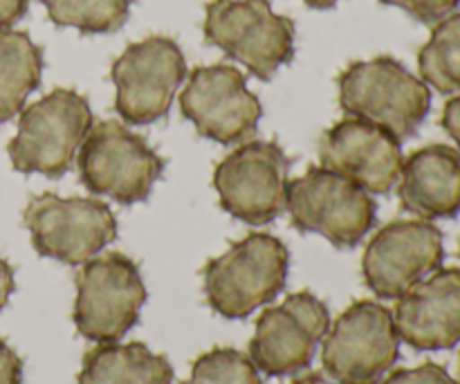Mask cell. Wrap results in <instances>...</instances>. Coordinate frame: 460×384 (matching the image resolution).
Returning a JSON list of instances; mask_svg holds the SVG:
<instances>
[{
	"label": "cell",
	"mask_w": 460,
	"mask_h": 384,
	"mask_svg": "<svg viewBox=\"0 0 460 384\" xmlns=\"http://www.w3.org/2000/svg\"><path fill=\"white\" fill-rule=\"evenodd\" d=\"M398 358L394 313L377 301L349 306L323 337V369L340 384H380Z\"/></svg>",
	"instance_id": "obj_8"
},
{
	"label": "cell",
	"mask_w": 460,
	"mask_h": 384,
	"mask_svg": "<svg viewBox=\"0 0 460 384\" xmlns=\"http://www.w3.org/2000/svg\"><path fill=\"white\" fill-rule=\"evenodd\" d=\"M93 129V111L75 90L57 88L21 111L16 138L9 142V160L21 174L61 178L75 162Z\"/></svg>",
	"instance_id": "obj_3"
},
{
	"label": "cell",
	"mask_w": 460,
	"mask_h": 384,
	"mask_svg": "<svg viewBox=\"0 0 460 384\" xmlns=\"http://www.w3.org/2000/svg\"><path fill=\"white\" fill-rule=\"evenodd\" d=\"M382 384H460L447 373V369L436 362H425L416 369H398L385 378Z\"/></svg>",
	"instance_id": "obj_24"
},
{
	"label": "cell",
	"mask_w": 460,
	"mask_h": 384,
	"mask_svg": "<svg viewBox=\"0 0 460 384\" xmlns=\"http://www.w3.org/2000/svg\"><path fill=\"white\" fill-rule=\"evenodd\" d=\"M304 3L314 9H331L332 4H337V0H304Z\"/></svg>",
	"instance_id": "obj_30"
},
{
	"label": "cell",
	"mask_w": 460,
	"mask_h": 384,
	"mask_svg": "<svg viewBox=\"0 0 460 384\" xmlns=\"http://www.w3.org/2000/svg\"><path fill=\"white\" fill-rule=\"evenodd\" d=\"M180 384H263V380L250 355L218 346L200 355L193 362L187 380Z\"/></svg>",
	"instance_id": "obj_22"
},
{
	"label": "cell",
	"mask_w": 460,
	"mask_h": 384,
	"mask_svg": "<svg viewBox=\"0 0 460 384\" xmlns=\"http://www.w3.org/2000/svg\"><path fill=\"white\" fill-rule=\"evenodd\" d=\"M58 27H75L84 34H108L119 30L133 0H40Z\"/></svg>",
	"instance_id": "obj_21"
},
{
	"label": "cell",
	"mask_w": 460,
	"mask_h": 384,
	"mask_svg": "<svg viewBox=\"0 0 460 384\" xmlns=\"http://www.w3.org/2000/svg\"><path fill=\"white\" fill-rule=\"evenodd\" d=\"M22 223L40 256L67 265H84L117 237L115 214L97 198L40 193L27 202Z\"/></svg>",
	"instance_id": "obj_9"
},
{
	"label": "cell",
	"mask_w": 460,
	"mask_h": 384,
	"mask_svg": "<svg viewBox=\"0 0 460 384\" xmlns=\"http://www.w3.org/2000/svg\"><path fill=\"white\" fill-rule=\"evenodd\" d=\"M205 39L259 79H272L274 72L295 57V22L274 13L268 0L209 3Z\"/></svg>",
	"instance_id": "obj_6"
},
{
	"label": "cell",
	"mask_w": 460,
	"mask_h": 384,
	"mask_svg": "<svg viewBox=\"0 0 460 384\" xmlns=\"http://www.w3.org/2000/svg\"><path fill=\"white\" fill-rule=\"evenodd\" d=\"M443 232L429 220H394L368 241L362 274L373 295L400 299L443 265Z\"/></svg>",
	"instance_id": "obj_13"
},
{
	"label": "cell",
	"mask_w": 460,
	"mask_h": 384,
	"mask_svg": "<svg viewBox=\"0 0 460 384\" xmlns=\"http://www.w3.org/2000/svg\"><path fill=\"white\" fill-rule=\"evenodd\" d=\"M340 106L349 117L389 130L400 142L420 129L431 108V90L391 57L355 61L340 76Z\"/></svg>",
	"instance_id": "obj_1"
},
{
	"label": "cell",
	"mask_w": 460,
	"mask_h": 384,
	"mask_svg": "<svg viewBox=\"0 0 460 384\" xmlns=\"http://www.w3.org/2000/svg\"><path fill=\"white\" fill-rule=\"evenodd\" d=\"M30 0H0V30H9L27 12Z\"/></svg>",
	"instance_id": "obj_27"
},
{
	"label": "cell",
	"mask_w": 460,
	"mask_h": 384,
	"mask_svg": "<svg viewBox=\"0 0 460 384\" xmlns=\"http://www.w3.org/2000/svg\"><path fill=\"white\" fill-rule=\"evenodd\" d=\"M286 207L299 232L319 234L340 250L362 243L377 214L367 189L323 166H310L288 183Z\"/></svg>",
	"instance_id": "obj_4"
},
{
	"label": "cell",
	"mask_w": 460,
	"mask_h": 384,
	"mask_svg": "<svg viewBox=\"0 0 460 384\" xmlns=\"http://www.w3.org/2000/svg\"><path fill=\"white\" fill-rule=\"evenodd\" d=\"M76 166L88 192L135 205L151 196L164 160L121 121L106 120L88 130L76 153Z\"/></svg>",
	"instance_id": "obj_5"
},
{
	"label": "cell",
	"mask_w": 460,
	"mask_h": 384,
	"mask_svg": "<svg viewBox=\"0 0 460 384\" xmlns=\"http://www.w3.org/2000/svg\"><path fill=\"white\" fill-rule=\"evenodd\" d=\"M146 301L137 263L119 252L93 256L76 272L75 326L85 340L117 342L137 324Z\"/></svg>",
	"instance_id": "obj_7"
},
{
	"label": "cell",
	"mask_w": 460,
	"mask_h": 384,
	"mask_svg": "<svg viewBox=\"0 0 460 384\" xmlns=\"http://www.w3.org/2000/svg\"><path fill=\"white\" fill-rule=\"evenodd\" d=\"M180 108L202 138L218 144L252 138L263 115L256 94L247 90L245 76L225 63L196 67L180 94Z\"/></svg>",
	"instance_id": "obj_14"
},
{
	"label": "cell",
	"mask_w": 460,
	"mask_h": 384,
	"mask_svg": "<svg viewBox=\"0 0 460 384\" xmlns=\"http://www.w3.org/2000/svg\"><path fill=\"white\" fill-rule=\"evenodd\" d=\"M443 129L447 130L449 138L456 142L458 156H460V94L449 99L443 108V120H440Z\"/></svg>",
	"instance_id": "obj_26"
},
{
	"label": "cell",
	"mask_w": 460,
	"mask_h": 384,
	"mask_svg": "<svg viewBox=\"0 0 460 384\" xmlns=\"http://www.w3.org/2000/svg\"><path fill=\"white\" fill-rule=\"evenodd\" d=\"M328 328L326 304L313 292H295L283 304L261 313L250 342V360L265 376H295L310 367Z\"/></svg>",
	"instance_id": "obj_12"
},
{
	"label": "cell",
	"mask_w": 460,
	"mask_h": 384,
	"mask_svg": "<svg viewBox=\"0 0 460 384\" xmlns=\"http://www.w3.org/2000/svg\"><path fill=\"white\" fill-rule=\"evenodd\" d=\"M418 67L422 81L438 93H460V13L436 22L431 39L418 54Z\"/></svg>",
	"instance_id": "obj_20"
},
{
	"label": "cell",
	"mask_w": 460,
	"mask_h": 384,
	"mask_svg": "<svg viewBox=\"0 0 460 384\" xmlns=\"http://www.w3.org/2000/svg\"><path fill=\"white\" fill-rule=\"evenodd\" d=\"M319 160L323 169L353 180L368 193H386L398 184L404 157L400 139L389 130L346 117L323 133Z\"/></svg>",
	"instance_id": "obj_15"
},
{
	"label": "cell",
	"mask_w": 460,
	"mask_h": 384,
	"mask_svg": "<svg viewBox=\"0 0 460 384\" xmlns=\"http://www.w3.org/2000/svg\"><path fill=\"white\" fill-rule=\"evenodd\" d=\"M187 76V61L173 39L148 36L128 45L112 63L115 108L126 124L146 126L162 120L175 90Z\"/></svg>",
	"instance_id": "obj_10"
},
{
	"label": "cell",
	"mask_w": 460,
	"mask_h": 384,
	"mask_svg": "<svg viewBox=\"0 0 460 384\" xmlns=\"http://www.w3.org/2000/svg\"><path fill=\"white\" fill-rule=\"evenodd\" d=\"M79 384H173V369L142 342H103L85 353Z\"/></svg>",
	"instance_id": "obj_18"
},
{
	"label": "cell",
	"mask_w": 460,
	"mask_h": 384,
	"mask_svg": "<svg viewBox=\"0 0 460 384\" xmlns=\"http://www.w3.org/2000/svg\"><path fill=\"white\" fill-rule=\"evenodd\" d=\"M43 49L16 30H0V124L16 117L39 88Z\"/></svg>",
	"instance_id": "obj_19"
},
{
	"label": "cell",
	"mask_w": 460,
	"mask_h": 384,
	"mask_svg": "<svg viewBox=\"0 0 460 384\" xmlns=\"http://www.w3.org/2000/svg\"><path fill=\"white\" fill-rule=\"evenodd\" d=\"M385 4H394V7L404 9L427 25H436L438 21L447 18L458 7L460 0H380Z\"/></svg>",
	"instance_id": "obj_23"
},
{
	"label": "cell",
	"mask_w": 460,
	"mask_h": 384,
	"mask_svg": "<svg viewBox=\"0 0 460 384\" xmlns=\"http://www.w3.org/2000/svg\"><path fill=\"white\" fill-rule=\"evenodd\" d=\"M0 384H22L21 358L4 340H0Z\"/></svg>",
	"instance_id": "obj_25"
},
{
	"label": "cell",
	"mask_w": 460,
	"mask_h": 384,
	"mask_svg": "<svg viewBox=\"0 0 460 384\" xmlns=\"http://www.w3.org/2000/svg\"><path fill=\"white\" fill-rule=\"evenodd\" d=\"M292 384H340V382L332 380V378H326L323 373H308V376L296 378Z\"/></svg>",
	"instance_id": "obj_29"
},
{
	"label": "cell",
	"mask_w": 460,
	"mask_h": 384,
	"mask_svg": "<svg viewBox=\"0 0 460 384\" xmlns=\"http://www.w3.org/2000/svg\"><path fill=\"white\" fill-rule=\"evenodd\" d=\"M288 247L272 234H250L202 270L211 310L227 319H243L270 304L288 279Z\"/></svg>",
	"instance_id": "obj_2"
},
{
	"label": "cell",
	"mask_w": 460,
	"mask_h": 384,
	"mask_svg": "<svg viewBox=\"0 0 460 384\" xmlns=\"http://www.w3.org/2000/svg\"><path fill=\"white\" fill-rule=\"evenodd\" d=\"M402 210L425 220L460 214V156L447 144H429L402 162L398 178Z\"/></svg>",
	"instance_id": "obj_17"
},
{
	"label": "cell",
	"mask_w": 460,
	"mask_h": 384,
	"mask_svg": "<svg viewBox=\"0 0 460 384\" xmlns=\"http://www.w3.org/2000/svg\"><path fill=\"white\" fill-rule=\"evenodd\" d=\"M288 175L290 157L277 142H247L216 166L214 187L229 216L265 225L286 210Z\"/></svg>",
	"instance_id": "obj_11"
},
{
	"label": "cell",
	"mask_w": 460,
	"mask_h": 384,
	"mask_svg": "<svg viewBox=\"0 0 460 384\" xmlns=\"http://www.w3.org/2000/svg\"><path fill=\"white\" fill-rule=\"evenodd\" d=\"M13 288H16V281H13V270L7 261L0 256V308H4L12 297Z\"/></svg>",
	"instance_id": "obj_28"
},
{
	"label": "cell",
	"mask_w": 460,
	"mask_h": 384,
	"mask_svg": "<svg viewBox=\"0 0 460 384\" xmlns=\"http://www.w3.org/2000/svg\"><path fill=\"white\" fill-rule=\"evenodd\" d=\"M400 340L416 351L460 344V268H438L404 292L394 313Z\"/></svg>",
	"instance_id": "obj_16"
}]
</instances>
